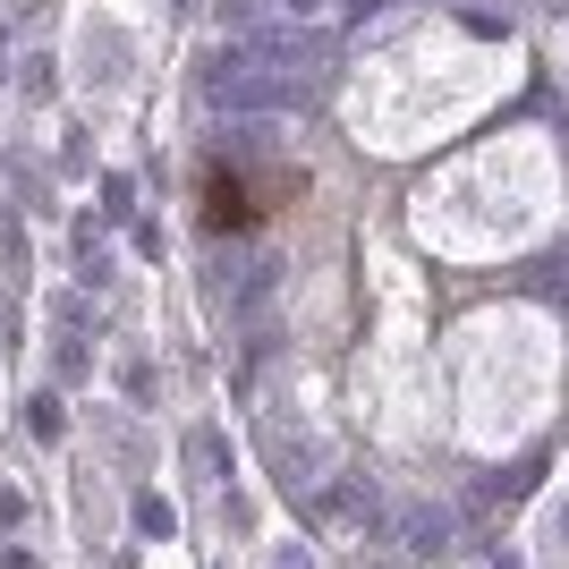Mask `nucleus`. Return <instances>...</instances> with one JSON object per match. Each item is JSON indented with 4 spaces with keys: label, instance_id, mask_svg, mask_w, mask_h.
I'll use <instances>...</instances> for the list:
<instances>
[{
    "label": "nucleus",
    "instance_id": "nucleus-1",
    "mask_svg": "<svg viewBox=\"0 0 569 569\" xmlns=\"http://www.w3.org/2000/svg\"><path fill=\"white\" fill-rule=\"evenodd\" d=\"M204 94H213L221 111H289V102L307 94V77L272 69V60H256V51H238V60H221V69L204 77Z\"/></svg>",
    "mask_w": 569,
    "mask_h": 569
},
{
    "label": "nucleus",
    "instance_id": "nucleus-2",
    "mask_svg": "<svg viewBox=\"0 0 569 569\" xmlns=\"http://www.w3.org/2000/svg\"><path fill=\"white\" fill-rule=\"evenodd\" d=\"M281 9H289V18H315V9H323V0H281Z\"/></svg>",
    "mask_w": 569,
    "mask_h": 569
}]
</instances>
